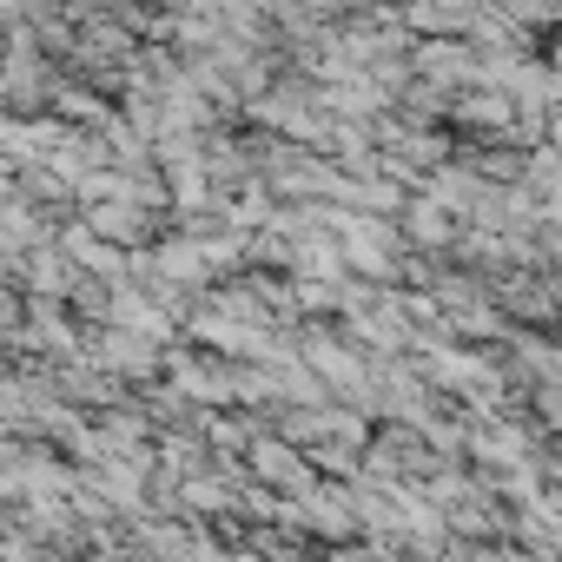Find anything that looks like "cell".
<instances>
[{"mask_svg": "<svg viewBox=\"0 0 562 562\" xmlns=\"http://www.w3.org/2000/svg\"><path fill=\"white\" fill-rule=\"evenodd\" d=\"M411 238H417V246H444V238H450V218H444V205H437V199L411 205Z\"/></svg>", "mask_w": 562, "mask_h": 562, "instance_id": "cell-1", "label": "cell"}]
</instances>
